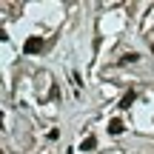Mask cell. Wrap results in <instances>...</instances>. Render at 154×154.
<instances>
[{"label": "cell", "instance_id": "obj_5", "mask_svg": "<svg viewBox=\"0 0 154 154\" xmlns=\"http://www.w3.org/2000/svg\"><path fill=\"white\" fill-rule=\"evenodd\" d=\"M140 60V54H126V57H123V63H137Z\"/></svg>", "mask_w": 154, "mask_h": 154}, {"label": "cell", "instance_id": "obj_4", "mask_svg": "<svg viewBox=\"0 0 154 154\" xmlns=\"http://www.w3.org/2000/svg\"><path fill=\"white\" fill-rule=\"evenodd\" d=\"M80 149H83V151H94V149H97V137H86Z\"/></svg>", "mask_w": 154, "mask_h": 154}, {"label": "cell", "instance_id": "obj_2", "mask_svg": "<svg viewBox=\"0 0 154 154\" xmlns=\"http://www.w3.org/2000/svg\"><path fill=\"white\" fill-rule=\"evenodd\" d=\"M123 128H126V126H123V120H111L109 123V134H114V137H117V134H123Z\"/></svg>", "mask_w": 154, "mask_h": 154}, {"label": "cell", "instance_id": "obj_1", "mask_svg": "<svg viewBox=\"0 0 154 154\" xmlns=\"http://www.w3.org/2000/svg\"><path fill=\"white\" fill-rule=\"evenodd\" d=\"M40 49H43V40L40 37H29L26 43H23V51H26V54H37Z\"/></svg>", "mask_w": 154, "mask_h": 154}, {"label": "cell", "instance_id": "obj_3", "mask_svg": "<svg viewBox=\"0 0 154 154\" xmlns=\"http://www.w3.org/2000/svg\"><path fill=\"white\" fill-rule=\"evenodd\" d=\"M134 97H137L134 91H126V94H123V100H120V109H128V106L134 103Z\"/></svg>", "mask_w": 154, "mask_h": 154}]
</instances>
